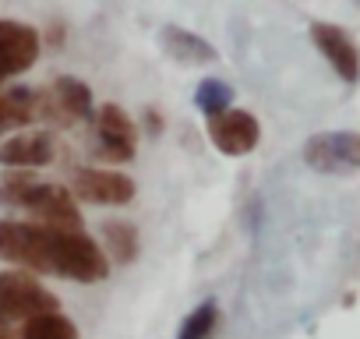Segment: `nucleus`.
Returning a JSON list of instances; mask_svg holds the SVG:
<instances>
[{"label": "nucleus", "instance_id": "obj_1", "mask_svg": "<svg viewBox=\"0 0 360 339\" xmlns=\"http://www.w3.org/2000/svg\"><path fill=\"white\" fill-rule=\"evenodd\" d=\"M0 258L75 283H99L110 276L106 251L85 230H53L22 219H0Z\"/></svg>", "mask_w": 360, "mask_h": 339}, {"label": "nucleus", "instance_id": "obj_2", "mask_svg": "<svg viewBox=\"0 0 360 339\" xmlns=\"http://www.w3.org/2000/svg\"><path fill=\"white\" fill-rule=\"evenodd\" d=\"M0 202L22 205L25 212H32V223H43L53 230H82V209L71 188L36 181L32 174H22V170H8L0 177Z\"/></svg>", "mask_w": 360, "mask_h": 339}, {"label": "nucleus", "instance_id": "obj_3", "mask_svg": "<svg viewBox=\"0 0 360 339\" xmlns=\"http://www.w3.org/2000/svg\"><path fill=\"white\" fill-rule=\"evenodd\" d=\"M60 300L22 269L0 272V325H25L39 314H57Z\"/></svg>", "mask_w": 360, "mask_h": 339}, {"label": "nucleus", "instance_id": "obj_4", "mask_svg": "<svg viewBox=\"0 0 360 339\" xmlns=\"http://www.w3.org/2000/svg\"><path fill=\"white\" fill-rule=\"evenodd\" d=\"M36 120L53 124V127H71L78 120H96L92 89L82 78L60 75L50 89L36 92Z\"/></svg>", "mask_w": 360, "mask_h": 339}, {"label": "nucleus", "instance_id": "obj_5", "mask_svg": "<svg viewBox=\"0 0 360 339\" xmlns=\"http://www.w3.org/2000/svg\"><path fill=\"white\" fill-rule=\"evenodd\" d=\"M304 162L314 174L360 170V134L356 131H318L304 145Z\"/></svg>", "mask_w": 360, "mask_h": 339}, {"label": "nucleus", "instance_id": "obj_6", "mask_svg": "<svg viewBox=\"0 0 360 339\" xmlns=\"http://www.w3.org/2000/svg\"><path fill=\"white\" fill-rule=\"evenodd\" d=\"M96 159L103 162H131L134 159V145H138V124L134 117L117 106V103H106L96 110Z\"/></svg>", "mask_w": 360, "mask_h": 339}, {"label": "nucleus", "instance_id": "obj_7", "mask_svg": "<svg viewBox=\"0 0 360 339\" xmlns=\"http://www.w3.org/2000/svg\"><path fill=\"white\" fill-rule=\"evenodd\" d=\"M134 191V181L127 174H117V170L78 166L71 174V195L89 205H131Z\"/></svg>", "mask_w": 360, "mask_h": 339}, {"label": "nucleus", "instance_id": "obj_8", "mask_svg": "<svg viewBox=\"0 0 360 339\" xmlns=\"http://www.w3.org/2000/svg\"><path fill=\"white\" fill-rule=\"evenodd\" d=\"M205 131L212 138V145L223 152V155H248L258 148V138H262V124L255 113L248 110H226V113H216L205 120Z\"/></svg>", "mask_w": 360, "mask_h": 339}, {"label": "nucleus", "instance_id": "obj_9", "mask_svg": "<svg viewBox=\"0 0 360 339\" xmlns=\"http://www.w3.org/2000/svg\"><path fill=\"white\" fill-rule=\"evenodd\" d=\"M307 32H311V43L318 46V53L328 60V68L342 82L356 85L360 82V46L353 43V36L332 22H311Z\"/></svg>", "mask_w": 360, "mask_h": 339}, {"label": "nucleus", "instance_id": "obj_10", "mask_svg": "<svg viewBox=\"0 0 360 339\" xmlns=\"http://www.w3.org/2000/svg\"><path fill=\"white\" fill-rule=\"evenodd\" d=\"M39 60V32L25 22L0 18V82L25 75Z\"/></svg>", "mask_w": 360, "mask_h": 339}, {"label": "nucleus", "instance_id": "obj_11", "mask_svg": "<svg viewBox=\"0 0 360 339\" xmlns=\"http://www.w3.org/2000/svg\"><path fill=\"white\" fill-rule=\"evenodd\" d=\"M57 159V138L50 131H22L0 145V166L8 170H39Z\"/></svg>", "mask_w": 360, "mask_h": 339}, {"label": "nucleus", "instance_id": "obj_12", "mask_svg": "<svg viewBox=\"0 0 360 339\" xmlns=\"http://www.w3.org/2000/svg\"><path fill=\"white\" fill-rule=\"evenodd\" d=\"M162 50L184 68H202V64H212L219 57L209 39H202L191 29H180V25H162Z\"/></svg>", "mask_w": 360, "mask_h": 339}, {"label": "nucleus", "instance_id": "obj_13", "mask_svg": "<svg viewBox=\"0 0 360 339\" xmlns=\"http://www.w3.org/2000/svg\"><path fill=\"white\" fill-rule=\"evenodd\" d=\"M36 120V89L15 85V89H0V134L18 131Z\"/></svg>", "mask_w": 360, "mask_h": 339}, {"label": "nucleus", "instance_id": "obj_14", "mask_svg": "<svg viewBox=\"0 0 360 339\" xmlns=\"http://www.w3.org/2000/svg\"><path fill=\"white\" fill-rule=\"evenodd\" d=\"M103 241H106V258H113L117 265H131L141 251L138 241V226L127 219H110L103 223Z\"/></svg>", "mask_w": 360, "mask_h": 339}, {"label": "nucleus", "instance_id": "obj_15", "mask_svg": "<svg viewBox=\"0 0 360 339\" xmlns=\"http://www.w3.org/2000/svg\"><path fill=\"white\" fill-rule=\"evenodd\" d=\"M18 339H78V325L68 314H39L22 325Z\"/></svg>", "mask_w": 360, "mask_h": 339}, {"label": "nucleus", "instance_id": "obj_16", "mask_svg": "<svg viewBox=\"0 0 360 339\" xmlns=\"http://www.w3.org/2000/svg\"><path fill=\"white\" fill-rule=\"evenodd\" d=\"M195 106H198L205 117L226 113V110H233V89H230L223 78H205V82H198V89H195Z\"/></svg>", "mask_w": 360, "mask_h": 339}, {"label": "nucleus", "instance_id": "obj_17", "mask_svg": "<svg viewBox=\"0 0 360 339\" xmlns=\"http://www.w3.org/2000/svg\"><path fill=\"white\" fill-rule=\"evenodd\" d=\"M216 325H219V304H216V300H205V304H198V307L184 318L176 339H212Z\"/></svg>", "mask_w": 360, "mask_h": 339}, {"label": "nucleus", "instance_id": "obj_18", "mask_svg": "<svg viewBox=\"0 0 360 339\" xmlns=\"http://www.w3.org/2000/svg\"><path fill=\"white\" fill-rule=\"evenodd\" d=\"M145 127H148L152 134H159V131H162V120H159V113H155V110H148V113H145Z\"/></svg>", "mask_w": 360, "mask_h": 339}, {"label": "nucleus", "instance_id": "obj_19", "mask_svg": "<svg viewBox=\"0 0 360 339\" xmlns=\"http://www.w3.org/2000/svg\"><path fill=\"white\" fill-rule=\"evenodd\" d=\"M0 339H11V332H8V325H0Z\"/></svg>", "mask_w": 360, "mask_h": 339}, {"label": "nucleus", "instance_id": "obj_20", "mask_svg": "<svg viewBox=\"0 0 360 339\" xmlns=\"http://www.w3.org/2000/svg\"><path fill=\"white\" fill-rule=\"evenodd\" d=\"M356 4H360V0H356Z\"/></svg>", "mask_w": 360, "mask_h": 339}]
</instances>
